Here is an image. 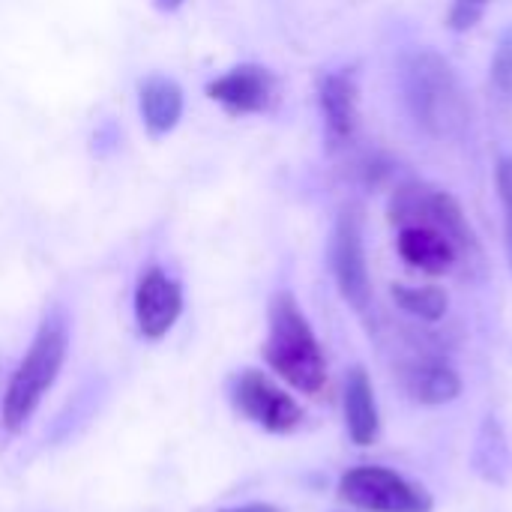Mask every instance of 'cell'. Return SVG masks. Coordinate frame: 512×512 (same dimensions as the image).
Masks as SVG:
<instances>
[{
  "mask_svg": "<svg viewBox=\"0 0 512 512\" xmlns=\"http://www.w3.org/2000/svg\"><path fill=\"white\" fill-rule=\"evenodd\" d=\"M402 87L405 102L423 126L438 141H456L471 126V102L468 90L462 87V78L450 66L447 57H441L432 48H420L405 60L402 69Z\"/></svg>",
  "mask_w": 512,
  "mask_h": 512,
  "instance_id": "6da1fadb",
  "label": "cell"
},
{
  "mask_svg": "<svg viewBox=\"0 0 512 512\" xmlns=\"http://www.w3.org/2000/svg\"><path fill=\"white\" fill-rule=\"evenodd\" d=\"M264 360L270 369L306 396H318L327 387V360L297 300L282 291L270 300V327L264 342Z\"/></svg>",
  "mask_w": 512,
  "mask_h": 512,
  "instance_id": "7a4b0ae2",
  "label": "cell"
},
{
  "mask_svg": "<svg viewBox=\"0 0 512 512\" xmlns=\"http://www.w3.org/2000/svg\"><path fill=\"white\" fill-rule=\"evenodd\" d=\"M66 348H69V324H66L63 309H54L39 324L24 360L9 378V387L3 396V426L9 432H18L33 417L42 396L51 390V384L57 381L63 369Z\"/></svg>",
  "mask_w": 512,
  "mask_h": 512,
  "instance_id": "3957f363",
  "label": "cell"
},
{
  "mask_svg": "<svg viewBox=\"0 0 512 512\" xmlns=\"http://www.w3.org/2000/svg\"><path fill=\"white\" fill-rule=\"evenodd\" d=\"M339 495L363 512H432V495L381 465L351 468L339 480Z\"/></svg>",
  "mask_w": 512,
  "mask_h": 512,
  "instance_id": "277c9868",
  "label": "cell"
},
{
  "mask_svg": "<svg viewBox=\"0 0 512 512\" xmlns=\"http://www.w3.org/2000/svg\"><path fill=\"white\" fill-rule=\"evenodd\" d=\"M390 216L396 225H432L441 234H447L453 240V246L459 249V255H471L477 252V240L474 231L459 207V201L450 192H441L435 186L426 183H408L396 192Z\"/></svg>",
  "mask_w": 512,
  "mask_h": 512,
  "instance_id": "5b68a950",
  "label": "cell"
},
{
  "mask_svg": "<svg viewBox=\"0 0 512 512\" xmlns=\"http://www.w3.org/2000/svg\"><path fill=\"white\" fill-rule=\"evenodd\" d=\"M234 405L246 420L276 435L294 432L303 423V408L294 402V396H288L258 369H246L234 381Z\"/></svg>",
  "mask_w": 512,
  "mask_h": 512,
  "instance_id": "8992f818",
  "label": "cell"
},
{
  "mask_svg": "<svg viewBox=\"0 0 512 512\" xmlns=\"http://www.w3.org/2000/svg\"><path fill=\"white\" fill-rule=\"evenodd\" d=\"M330 270L345 303L363 315L372 303V282H369V267H366L360 219L354 213H342L336 219V228L330 237Z\"/></svg>",
  "mask_w": 512,
  "mask_h": 512,
  "instance_id": "52a82bcc",
  "label": "cell"
},
{
  "mask_svg": "<svg viewBox=\"0 0 512 512\" xmlns=\"http://www.w3.org/2000/svg\"><path fill=\"white\" fill-rule=\"evenodd\" d=\"M276 75L258 63H240L207 84V96L234 117L264 114L276 102Z\"/></svg>",
  "mask_w": 512,
  "mask_h": 512,
  "instance_id": "ba28073f",
  "label": "cell"
},
{
  "mask_svg": "<svg viewBox=\"0 0 512 512\" xmlns=\"http://www.w3.org/2000/svg\"><path fill=\"white\" fill-rule=\"evenodd\" d=\"M183 312V288L162 267H147L135 285V324L150 342L168 336Z\"/></svg>",
  "mask_w": 512,
  "mask_h": 512,
  "instance_id": "9c48e42d",
  "label": "cell"
},
{
  "mask_svg": "<svg viewBox=\"0 0 512 512\" xmlns=\"http://www.w3.org/2000/svg\"><path fill=\"white\" fill-rule=\"evenodd\" d=\"M318 105L330 147H345L354 138L360 120V87L354 72H327L318 84Z\"/></svg>",
  "mask_w": 512,
  "mask_h": 512,
  "instance_id": "30bf717a",
  "label": "cell"
},
{
  "mask_svg": "<svg viewBox=\"0 0 512 512\" xmlns=\"http://www.w3.org/2000/svg\"><path fill=\"white\" fill-rule=\"evenodd\" d=\"M396 249L405 264H411L414 270L429 273V276H444L459 261V249L453 246V240L447 234H441L432 225H417V222L399 225Z\"/></svg>",
  "mask_w": 512,
  "mask_h": 512,
  "instance_id": "8fae6325",
  "label": "cell"
},
{
  "mask_svg": "<svg viewBox=\"0 0 512 512\" xmlns=\"http://www.w3.org/2000/svg\"><path fill=\"white\" fill-rule=\"evenodd\" d=\"M402 387L420 405H447V402L459 399V393H462V381H459L456 369L438 357L411 360L402 369Z\"/></svg>",
  "mask_w": 512,
  "mask_h": 512,
  "instance_id": "7c38bea8",
  "label": "cell"
},
{
  "mask_svg": "<svg viewBox=\"0 0 512 512\" xmlns=\"http://www.w3.org/2000/svg\"><path fill=\"white\" fill-rule=\"evenodd\" d=\"M138 111L153 138L168 135L183 117V90L168 75H147L138 87Z\"/></svg>",
  "mask_w": 512,
  "mask_h": 512,
  "instance_id": "4fadbf2b",
  "label": "cell"
},
{
  "mask_svg": "<svg viewBox=\"0 0 512 512\" xmlns=\"http://www.w3.org/2000/svg\"><path fill=\"white\" fill-rule=\"evenodd\" d=\"M345 423H348V435L354 444L372 447L378 441V432H381L378 402H375L372 381L363 369H354L345 381Z\"/></svg>",
  "mask_w": 512,
  "mask_h": 512,
  "instance_id": "5bb4252c",
  "label": "cell"
},
{
  "mask_svg": "<svg viewBox=\"0 0 512 512\" xmlns=\"http://www.w3.org/2000/svg\"><path fill=\"white\" fill-rule=\"evenodd\" d=\"M393 300L414 318L420 321H438L447 312V294L441 288L423 285V288H411V285H396L393 288Z\"/></svg>",
  "mask_w": 512,
  "mask_h": 512,
  "instance_id": "9a60e30c",
  "label": "cell"
},
{
  "mask_svg": "<svg viewBox=\"0 0 512 512\" xmlns=\"http://www.w3.org/2000/svg\"><path fill=\"white\" fill-rule=\"evenodd\" d=\"M492 81L504 96H512V27H507L498 39L495 57H492Z\"/></svg>",
  "mask_w": 512,
  "mask_h": 512,
  "instance_id": "2e32d148",
  "label": "cell"
},
{
  "mask_svg": "<svg viewBox=\"0 0 512 512\" xmlns=\"http://www.w3.org/2000/svg\"><path fill=\"white\" fill-rule=\"evenodd\" d=\"M495 183H498V198H501V210H504V237H507V252H510L512 264V156H504L498 162Z\"/></svg>",
  "mask_w": 512,
  "mask_h": 512,
  "instance_id": "e0dca14e",
  "label": "cell"
},
{
  "mask_svg": "<svg viewBox=\"0 0 512 512\" xmlns=\"http://www.w3.org/2000/svg\"><path fill=\"white\" fill-rule=\"evenodd\" d=\"M489 3H492V0H453V3H450V15H447L450 27L459 30V33H462V30H471V27L480 24V18L486 15Z\"/></svg>",
  "mask_w": 512,
  "mask_h": 512,
  "instance_id": "ac0fdd59",
  "label": "cell"
},
{
  "mask_svg": "<svg viewBox=\"0 0 512 512\" xmlns=\"http://www.w3.org/2000/svg\"><path fill=\"white\" fill-rule=\"evenodd\" d=\"M222 512H282L273 504H246V507H234V510H222Z\"/></svg>",
  "mask_w": 512,
  "mask_h": 512,
  "instance_id": "d6986e66",
  "label": "cell"
},
{
  "mask_svg": "<svg viewBox=\"0 0 512 512\" xmlns=\"http://www.w3.org/2000/svg\"><path fill=\"white\" fill-rule=\"evenodd\" d=\"M156 6H159L162 12H174V9L183 6V0H156Z\"/></svg>",
  "mask_w": 512,
  "mask_h": 512,
  "instance_id": "ffe728a7",
  "label": "cell"
}]
</instances>
